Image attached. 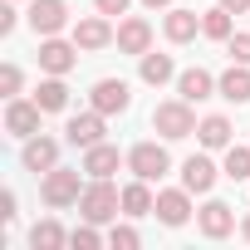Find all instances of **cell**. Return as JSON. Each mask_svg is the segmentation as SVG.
<instances>
[{"label": "cell", "instance_id": "6da1fadb", "mask_svg": "<svg viewBox=\"0 0 250 250\" xmlns=\"http://www.w3.org/2000/svg\"><path fill=\"white\" fill-rule=\"evenodd\" d=\"M152 133H157L162 143H182V138L196 133V113H191V103H187L182 93L152 108Z\"/></svg>", "mask_w": 250, "mask_h": 250}, {"label": "cell", "instance_id": "7a4b0ae2", "mask_svg": "<svg viewBox=\"0 0 250 250\" xmlns=\"http://www.w3.org/2000/svg\"><path fill=\"white\" fill-rule=\"evenodd\" d=\"M83 172V167H79ZM79 172L74 167H54V172H44L40 177V201L49 206V211H69V206H79V196H83V187L88 182H79Z\"/></svg>", "mask_w": 250, "mask_h": 250}, {"label": "cell", "instance_id": "3957f363", "mask_svg": "<svg viewBox=\"0 0 250 250\" xmlns=\"http://www.w3.org/2000/svg\"><path fill=\"white\" fill-rule=\"evenodd\" d=\"M118 211H123V187H113L108 177H93V182L83 187V196H79V216L93 221V226H103V221H113Z\"/></svg>", "mask_w": 250, "mask_h": 250}, {"label": "cell", "instance_id": "277c9868", "mask_svg": "<svg viewBox=\"0 0 250 250\" xmlns=\"http://www.w3.org/2000/svg\"><path fill=\"white\" fill-rule=\"evenodd\" d=\"M128 172L143 177V182H162V177L172 172V157H167L162 143H133V147H128Z\"/></svg>", "mask_w": 250, "mask_h": 250}, {"label": "cell", "instance_id": "5b68a950", "mask_svg": "<svg viewBox=\"0 0 250 250\" xmlns=\"http://www.w3.org/2000/svg\"><path fill=\"white\" fill-rule=\"evenodd\" d=\"M88 108H98L103 118L128 113V108H133V88H128V79H98V83L88 88Z\"/></svg>", "mask_w": 250, "mask_h": 250}, {"label": "cell", "instance_id": "8992f818", "mask_svg": "<svg viewBox=\"0 0 250 250\" xmlns=\"http://www.w3.org/2000/svg\"><path fill=\"white\" fill-rule=\"evenodd\" d=\"M44 123V108L35 98H5V133L10 138H35Z\"/></svg>", "mask_w": 250, "mask_h": 250}, {"label": "cell", "instance_id": "52a82bcc", "mask_svg": "<svg viewBox=\"0 0 250 250\" xmlns=\"http://www.w3.org/2000/svg\"><path fill=\"white\" fill-rule=\"evenodd\" d=\"M20 167L35 172V177L54 172V167H59V138H44V133L25 138V147H20Z\"/></svg>", "mask_w": 250, "mask_h": 250}, {"label": "cell", "instance_id": "ba28073f", "mask_svg": "<svg viewBox=\"0 0 250 250\" xmlns=\"http://www.w3.org/2000/svg\"><path fill=\"white\" fill-rule=\"evenodd\" d=\"M196 230H201L206 240H226V235L235 230V206H230V201L206 196V206L196 211Z\"/></svg>", "mask_w": 250, "mask_h": 250}, {"label": "cell", "instance_id": "9c48e42d", "mask_svg": "<svg viewBox=\"0 0 250 250\" xmlns=\"http://www.w3.org/2000/svg\"><path fill=\"white\" fill-rule=\"evenodd\" d=\"M113 40H118V30H113L108 15H83V20L74 25V44H79L83 54H98V49H108Z\"/></svg>", "mask_w": 250, "mask_h": 250}, {"label": "cell", "instance_id": "30bf717a", "mask_svg": "<svg viewBox=\"0 0 250 250\" xmlns=\"http://www.w3.org/2000/svg\"><path fill=\"white\" fill-rule=\"evenodd\" d=\"M74 64H79V44L74 40H59V35L40 40V74H69Z\"/></svg>", "mask_w": 250, "mask_h": 250}, {"label": "cell", "instance_id": "8fae6325", "mask_svg": "<svg viewBox=\"0 0 250 250\" xmlns=\"http://www.w3.org/2000/svg\"><path fill=\"white\" fill-rule=\"evenodd\" d=\"M216 177H226L206 152H191L187 162H182V187L191 191V196H211V187H216Z\"/></svg>", "mask_w": 250, "mask_h": 250}, {"label": "cell", "instance_id": "7c38bea8", "mask_svg": "<svg viewBox=\"0 0 250 250\" xmlns=\"http://www.w3.org/2000/svg\"><path fill=\"white\" fill-rule=\"evenodd\" d=\"M30 30L44 40V35H59L69 25V0H30Z\"/></svg>", "mask_w": 250, "mask_h": 250}, {"label": "cell", "instance_id": "4fadbf2b", "mask_svg": "<svg viewBox=\"0 0 250 250\" xmlns=\"http://www.w3.org/2000/svg\"><path fill=\"white\" fill-rule=\"evenodd\" d=\"M152 216L162 221V226H187L191 221V191L187 187H167V191H157V206H152Z\"/></svg>", "mask_w": 250, "mask_h": 250}, {"label": "cell", "instance_id": "5bb4252c", "mask_svg": "<svg viewBox=\"0 0 250 250\" xmlns=\"http://www.w3.org/2000/svg\"><path fill=\"white\" fill-rule=\"evenodd\" d=\"M113 44H118V54H138V59H143V54L152 49V25H147L143 15H123Z\"/></svg>", "mask_w": 250, "mask_h": 250}, {"label": "cell", "instance_id": "9a60e30c", "mask_svg": "<svg viewBox=\"0 0 250 250\" xmlns=\"http://www.w3.org/2000/svg\"><path fill=\"white\" fill-rule=\"evenodd\" d=\"M64 143H74L79 152H83V147H93V143H103V113H98V108L74 113V118L64 123Z\"/></svg>", "mask_w": 250, "mask_h": 250}, {"label": "cell", "instance_id": "2e32d148", "mask_svg": "<svg viewBox=\"0 0 250 250\" xmlns=\"http://www.w3.org/2000/svg\"><path fill=\"white\" fill-rule=\"evenodd\" d=\"M162 35H167L172 44H191V40L201 35V15L187 10V5H172V10L162 15Z\"/></svg>", "mask_w": 250, "mask_h": 250}, {"label": "cell", "instance_id": "e0dca14e", "mask_svg": "<svg viewBox=\"0 0 250 250\" xmlns=\"http://www.w3.org/2000/svg\"><path fill=\"white\" fill-rule=\"evenodd\" d=\"M230 138H235V128H230V118H226V113H211V118L196 123V143H201L206 152H226Z\"/></svg>", "mask_w": 250, "mask_h": 250}, {"label": "cell", "instance_id": "ac0fdd59", "mask_svg": "<svg viewBox=\"0 0 250 250\" xmlns=\"http://www.w3.org/2000/svg\"><path fill=\"white\" fill-rule=\"evenodd\" d=\"M177 93H182L187 103H206V98L216 93V74L191 64V69H182V74H177Z\"/></svg>", "mask_w": 250, "mask_h": 250}, {"label": "cell", "instance_id": "d6986e66", "mask_svg": "<svg viewBox=\"0 0 250 250\" xmlns=\"http://www.w3.org/2000/svg\"><path fill=\"white\" fill-rule=\"evenodd\" d=\"M118 162H128V152H118L113 143H93V147H83V172H88V177H113Z\"/></svg>", "mask_w": 250, "mask_h": 250}, {"label": "cell", "instance_id": "ffe728a7", "mask_svg": "<svg viewBox=\"0 0 250 250\" xmlns=\"http://www.w3.org/2000/svg\"><path fill=\"white\" fill-rule=\"evenodd\" d=\"M216 93L226 98V103H250V64H230L221 79H216Z\"/></svg>", "mask_w": 250, "mask_h": 250}, {"label": "cell", "instance_id": "44dd1931", "mask_svg": "<svg viewBox=\"0 0 250 250\" xmlns=\"http://www.w3.org/2000/svg\"><path fill=\"white\" fill-rule=\"evenodd\" d=\"M138 74H143V83L162 88V83H172V79H177V59H172V54H157V49H147V54L138 59Z\"/></svg>", "mask_w": 250, "mask_h": 250}, {"label": "cell", "instance_id": "7402d4cb", "mask_svg": "<svg viewBox=\"0 0 250 250\" xmlns=\"http://www.w3.org/2000/svg\"><path fill=\"white\" fill-rule=\"evenodd\" d=\"M152 206H157V196H152V182H143V177H133L128 187H123V216H152Z\"/></svg>", "mask_w": 250, "mask_h": 250}, {"label": "cell", "instance_id": "603a6c76", "mask_svg": "<svg viewBox=\"0 0 250 250\" xmlns=\"http://www.w3.org/2000/svg\"><path fill=\"white\" fill-rule=\"evenodd\" d=\"M35 103H40L44 113H64V108H69V83H64V74H44L40 88H35Z\"/></svg>", "mask_w": 250, "mask_h": 250}, {"label": "cell", "instance_id": "cb8c5ba5", "mask_svg": "<svg viewBox=\"0 0 250 250\" xmlns=\"http://www.w3.org/2000/svg\"><path fill=\"white\" fill-rule=\"evenodd\" d=\"M30 245H35V250H59V245H69V230H64L54 216H44V221L30 226Z\"/></svg>", "mask_w": 250, "mask_h": 250}, {"label": "cell", "instance_id": "d4e9b609", "mask_svg": "<svg viewBox=\"0 0 250 250\" xmlns=\"http://www.w3.org/2000/svg\"><path fill=\"white\" fill-rule=\"evenodd\" d=\"M201 35H206V40H221V44H226V40L235 35V25H230V10H226V5L206 10V15H201Z\"/></svg>", "mask_w": 250, "mask_h": 250}, {"label": "cell", "instance_id": "484cf974", "mask_svg": "<svg viewBox=\"0 0 250 250\" xmlns=\"http://www.w3.org/2000/svg\"><path fill=\"white\" fill-rule=\"evenodd\" d=\"M221 172L230 177V182H250V147H226V162H221Z\"/></svg>", "mask_w": 250, "mask_h": 250}, {"label": "cell", "instance_id": "4316f807", "mask_svg": "<svg viewBox=\"0 0 250 250\" xmlns=\"http://www.w3.org/2000/svg\"><path fill=\"white\" fill-rule=\"evenodd\" d=\"M20 88H25V69H20V64H0V93H5V98H20Z\"/></svg>", "mask_w": 250, "mask_h": 250}, {"label": "cell", "instance_id": "83f0119b", "mask_svg": "<svg viewBox=\"0 0 250 250\" xmlns=\"http://www.w3.org/2000/svg\"><path fill=\"white\" fill-rule=\"evenodd\" d=\"M69 245H79V250H98V245H103V235H98V226H93V221H83V226H74V230H69Z\"/></svg>", "mask_w": 250, "mask_h": 250}, {"label": "cell", "instance_id": "f1b7e54d", "mask_svg": "<svg viewBox=\"0 0 250 250\" xmlns=\"http://www.w3.org/2000/svg\"><path fill=\"white\" fill-rule=\"evenodd\" d=\"M108 245H113V250H138L143 235H138V226H113V230H108Z\"/></svg>", "mask_w": 250, "mask_h": 250}, {"label": "cell", "instance_id": "f546056e", "mask_svg": "<svg viewBox=\"0 0 250 250\" xmlns=\"http://www.w3.org/2000/svg\"><path fill=\"white\" fill-rule=\"evenodd\" d=\"M226 54H230V64H250V30L245 35H230L226 40Z\"/></svg>", "mask_w": 250, "mask_h": 250}, {"label": "cell", "instance_id": "4dcf8cb0", "mask_svg": "<svg viewBox=\"0 0 250 250\" xmlns=\"http://www.w3.org/2000/svg\"><path fill=\"white\" fill-rule=\"evenodd\" d=\"M128 5H133V0H93V10L108 15V20H113V15H128Z\"/></svg>", "mask_w": 250, "mask_h": 250}, {"label": "cell", "instance_id": "1f68e13d", "mask_svg": "<svg viewBox=\"0 0 250 250\" xmlns=\"http://www.w3.org/2000/svg\"><path fill=\"white\" fill-rule=\"evenodd\" d=\"M15 25H20V15H15V0H5V5H0V35H15Z\"/></svg>", "mask_w": 250, "mask_h": 250}, {"label": "cell", "instance_id": "d6a6232c", "mask_svg": "<svg viewBox=\"0 0 250 250\" xmlns=\"http://www.w3.org/2000/svg\"><path fill=\"white\" fill-rule=\"evenodd\" d=\"M0 221H15V191H0Z\"/></svg>", "mask_w": 250, "mask_h": 250}, {"label": "cell", "instance_id": "836d02e7", "mask_svg": "<svg viewBox=\"0 0 250 250\" xmlns=\"http://www.w3.org/2000/svg\"><path fill=\"white\" fill-rule=\"evenodd\" d=\"M216 5H226L230 15H250V0H216Z\"/></svg>", "mask_w": 250, "mask_h": 250}, {"label": "cell", "instance_id": "e575fe53", "mask_svg": "<svg viewBox=\"0 0 250 250\" xmlns=\"http://www.w3.org/2000/svg\"><path fill=\"white\" fill-rule=\"evenodd\" d=\"M143 5H147V10H172L177 0H143Z\"/></svg>", "mask_w": 250, "mask_h": 250}, {"label": "cell", "instance_id": "d590c367", "mask_svg": "<svg viewBox=\"0 0 250 250\" xmlns=\"http://www.w3.org/2000/svg\"><path fill=\"white\" fill-rule=\"evenodd\" d=\"M240 235H245V240H250V211H245V216H240Z\"/></svg>", "mask_w": 250, "mask_h": 250}, {"label": "cell", "instance_id": "8d00e7d4", "mask_svg": "<svg viewBox=\"0 0 250 250\" xmlns=\"http://www.w3.org/2000/svg\"><path fill=\"white\" fill-rule=\"evenodd\" d=\"M15 5H20V0H15Z\"/></svg>", "mask_w": 250, "mask_h": 250}]
</instances>
